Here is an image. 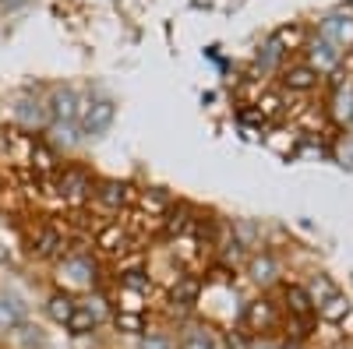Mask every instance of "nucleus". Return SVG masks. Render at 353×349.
Returning <instances> with one entry per match:
<instances>
[{
    "instance_id": "27",
    "label": "nucleus",
    "mask_w": 353,
    "mask_h": 349,
    "mask_svg": "<svg viewBox=\"0 0 353 349\" xmlns=\"http://www.w3.org/2000/svg\"><path fill=\"white\" fill-rule=\"evenodd\" d=\"M103 304H106L103 297H92V300H85V310L92 314L96 321H103V317H106V307H103Z\"/></svg>"
},
{
    "instance_id": "18",
    "label": "nucleus",
    "mask_w": 353,
    "mask_h": 349,
    "mask_svg": "<svg viewBox=\"0 0 353 349\" xmlns=\"http://www.w3.org/2000/svg\"><path fill=\"white\" fill-rule=\"evenodd\" d=\"M121 289H134V293H149V289H152V279L145 275L141 268H131V272H121Z\"/></svg>"
},
{
    "instance_id": "25",
    "label": "nucleus",
    "mask_w": 353,
    "mask_h": 349,
    "mask_svg": "<svg viewBox=\"0 0 353 349\" xmlns=\"http://www.w3.org/2000/svg\"><path fill=\"white\" fill-rule=\"evenodd\" d=\"M121 300H124V310L128 314H141V300H145V293H134V289H121Z\"/></svg>"
},
{
    "instance_id": "5",
    "label": "nucleus",
    "mask_w": 353,
    "mask_h": 349,
    "mask_svg": "<svg viewBox=\"0 0 353 349\" xmlns=\"http://www.w3.org/2000/svg\"><path fill=\"white\" fill-rule=\"evenodd\" d=\"M25 321V307L18 297L11 293H0V332H11V328H21Z\"/></svg>"
},
{
    "instance_id": "28",
    "label": "nucleus",
    "mask_w": 353,
    "mask_h": 349,
    "mask_svg": "<svg viewBox=\"0 0 353 349\" xmlns=\"http://www.w3.org/2000/svg\"><path fill=\"white\" fill-rule=\"evenodd\" d=\"M141 349H170V339H163V335H145V339H141Z\"/></svg>"
},
{
    "instance_id": "17",
    "label": "nucleus",
    "mask_w": 353,
    "mask_h": 349,
    "mask_svg": "<svg viewBox=\"0 0 353 349\" xmlns=\"http://www.w3.org/2000/svg\"><path fill=\"white\" fill-rule=\"evenodd\" d=\"M113 325H117V332H128V335H141V332H145V317H141V314H128V310H117Z\"/></svg>"
},
{
    "instance_id": "31",
    "label": "nucleus",
    "mask_w": 353,
    "mask_h": 349,
    "mask_svg": "<svg viewBox=\"0 0 353 349\" xmlns=\"http://www.w3.org/2000/svg\"><path fill=\"white\" fill-rule=\"evenodd\" d=\"M350 120H353V116H350Z\"/></svg>"
},
{
    "instance_id": "11",
    "label": "nucleus",
    "mask_w": 353,
    "mask_h": 349,
    "mask_svg": "<svg viewBox=\"0 0 353 349\" xmlns=\"http://www.w3.org/2000/svg\"><path fill=\"white\" fill-rule=\"evenodd\" d=\"M68 275V282H74V286H88L92 282V265H88L85 257H68L64 261V268H61V279Z\"/></svg>"
},
{
    "instance_id": "14",
    "label": "nucleus",
    "mask_w": 353,
    "mask_h": 349,
    "mask_svg": "<svg viewBox=\"0 0 353 349\" xmlns=\"http://www.w3.org/2000/svg\"><path fill=\"white\" fill-rule=\"evenodd\" d=\"M46 116H50L46 103H32V99H25V103L18 106V120H21V124H28V127L46 124Z\"/></svg>"
},
{
    "instance_id": "8",
    "label": "nucleus",
    "mask_w": 353,
    "mask_h": 349,
    "mask_svg": "<svg viewBox=\"0 0 353 349\" xmlns=\"http://www.w3.org/2000/svg\"><path fill=\"white\" fill-rule=\"evenodd\" d=\"M311 64H314L318 71L336 67V64H339V46L329 43V39H318V43L311 46Z\"/></svg>"
},
{
    "instance_id": "30",
    "label": "nucleus",
    "mask_w": 353,
    "mask_h": 349,
    "mask_svg": "<svg viewBox=\"0 0 353 349\" xmlns=\"http://www.w3.org/2000/svg\"><path fill=\"white\" fill-rule=\"evenodd\" d=\"M254 349H272V346H254Z\"/></svg>"
},
{
    "instance_id": "2",
    "label": "nucleus",
    "mask_w": 353,
    "mask_h": 349,
    "mask_svg": "<svg viewBox=\"0 0 353 349\" xmlns=\"http://www.w3.org/2000/svg\"><path fill=\"white\" fill-rule=\"evenodd\" d=\"M46 109H50V116H53L57 124H78L81 99H78V92H74V89H57V92L50 96Z\"/></svg>"
},
{
    "instance_id": "6",
    "label": "nucleus",
    "mask_w": 353,
    "mask_h": 349,
    "mask_svg": "<svg viewBox=\"0 0 353 349\" xmlns=\"http://www.w3.org/2000/svg\"><path fill=\"white\" fill-rule=\"evenodd\" d=\"M272 321H276V310H272V304H269V300H254V304H248L244 325H248L251 332H265V328H272Z\"/></svg>"
},
{
    "instance_id": "7",
    "label": "nucleus",
    "mask_w": 353,
    "mask_h": 349,
    "mask_svg": "<svg viewBox=\"0 0 353 349\" xmlns=\"http://www.w3.org/2000/svg\"><path fill=\"white\" fill-rule=\"evenodd\" d=\"M106 209H121V205H128V198H131V187L128 184H121V180H106V184H99V191H92Z\"/></svg>"
},
{
    "instance_id": "19",
    "label": "nucleus",
    "mask_w": 353,
    "mask_h": 349,
    "mask_svg": "<svg viewBox=\"0 0 353 349\" xmlns=\"http://www.w3.org/2000/svg\"><path fill=\"white\" fill-rule=\"evenodd\" d=\"M194 297H198V282L194 279H181L173 286V304L188 307V304H194Z\"/></svg>"
},
{
    "instance_id": "16",
    "label": "nucleus",
    "mask_w": 353,
    "mask_h": 349,
    "mask_svg": "<svg viewBox=\"0 0 353 349\" xmlns=\"http://www.w3.org/2000/svg\"><path fill=\"white\" fill-rule=\"evenodd\" d=\"M318 310H321V317H325V321H343V317L350 314V300L336 293V297H329L325 304H321Z\"/></svg>"
},
{
    "instance_id": "10",
    "label": "nucleus",
    "mask_w": 353,
    "mask_h": 349,
    "mask_svg": "<svg viewBox=\"0 0 353 349\" xmlns=\"http://www.w3.org/2000/svg\"><path fill=\"white\" fill-rule=\"evenodd\" d=\"M61 247H64V240H61V233H57V229H39L36 240H32V254L36 257H53Z\"/></svg>"
},
{
    "instance_id": "1",
    "label": "nucleus",
    "mask_w": 353,
    "mask_h": 349,
    "mask_svg": "<svg viewBox=\"0 0 353 349\" xmlns=\"http://www.w3.org/2000/svg\"><path fill=\"white\" fill-rule=\"evenodd\" d=\"M113 116H117V103H113V99H88V103H81L78 127H81L88 138H96V134L110 131Z\"/></svg>"
},
{
    "instance_id": "23",
    "label": "nucleus",
    "mask_w": 353,
    "mask_h": 349,
    "mask_svg": "<svg viewBox=\"0 0 353 349\" xmlns=\"http://www.w3.org/2000/svg\"><path fill=\"white\" fill-rule=\"evenodd\" d=\"M141 205L149 209V212H166V209H170V198H166L163 191H145V194H141Z\"/></svg>"
},
{
    "instance_id": "24",
    "label": "nucleus",
    "mask_w": 353,
    "mask_h": 349,
    "mask_svg": "<svg viewBox=\"0 0 353 349\" xmlns=\"http://www.w3.org/2000/svg\"><path fill=\"white\" fill-rule=\"evenodd\" d=\"M251 275H254L258 282H269V279L276 275V265H272V257H254V261H251Z\"/></svg>"
},
{
    "instance_id": "20",
    "label": "nucleus",
    "mask_w": 353,
    "mask_h": 349,
    "mask_svg": "<svg viewBox=\"0 0 353 349\" xmlns=\"http://www.w3.org/2000/svg\"><path fill=\"white\" fill-rule=\"evenodd\" d=\"M50 134H53V141L57 145H74L78 141V124H50Z\"/></svg>"
},
{
    "instance_id": "22",
    "label": "nucleus",
    "mask_w": 353,
    "mask_h": 349,
    "mask_svg": "<svg viewBox=\"0 0 353 349\" xmlns=\"http://www.w3.org/2000/svg\"><path fill=\"white\" fill-rule=\"evenodd\" d=\"M32 166L43 169V173L53 169V152L46 149V145H39V141H32Z\"/></svg>"
},
{
    "instance_id": "3",
    "label": "nucleus",
    "mask_w": 353,
    "mask_h": 349,
    "mask_svg": "<svg viewBox=\"0 0 353 349\" xmlns=\"http://www.w3.org/2000/svg\"><path fill=\"white\" fill-rule=\"evenodd\" d=\"M61 198L71 201V205H81L85 198H92V177L81 169H68L61 177Z\"/></svg>"
},
{
    "instance_id": "12",
    "label": "nucleus",
    "mask_w": 353,
    "mask_h": 349,
    "mask_svg": "<svg viewBox=\"0 0 353 349\" xmlns=\"http://www.w3.org/2000/svg\"><path fill=\"white\" fill-rule=\"evenodd\" d=\"M286 85L293 92H307V89H314L318 85V71L314 67H290L286 71Z\"/></svg>"
},
{
    "instance_id": "26",
    "label": "nucleus",
    "mask_w": 353,
    "mask_h": 349,
    "mask_svg": "<svg viewBox=\"0 0 353 349\" xmlns=\"http://www.w3.org/2000/svg\"><path fill=\"white\" fill-rule=\"evenodd\" d=\"M184 349H212V339L205 335L201 328H194V332H188V339H184Z\"/></svg>"
},
{
    "instance_id": "4",
    "label": "nucleus",
    "mask_w": 353,
    "mask_h": 349,
    "mask_svg": "<svg viewBox=\"0 0 353 349\" xmlns=\"http://www.w3.org/2000/svg\"><path fill=\"white\" fill-rule=\"evenodd\" d=\"M96 247L106 251V254H124V251L131 247V237H128V229H124L121 222H110L99 237H96Z\"/></svg>"
},
{
    "instance_id": "29",
    "label": "nucleus",
    "mask_w": 353,
    "mask_h": 349,
    "mask_svg": "<svg viewBox=\"0 0 353 349\" xmlns=\"http://www.w3.org/2000/svg\"><path fill=\"white\" fill-rule=\"evenodd\" d=\"M283 349H301V346H297V342H290V346H283Z\"/></svg>"
},
{
    "instance_id": "9",
    "label": "nucleus",
    "mask_w": 353,
    "mask_h": 349,
    "mask_svg": "<svg viewBox=\"0 0 353 349\" xmlns=\"http://www.w3.org/2000/svg\"><path fill=\"white\" fill-rule=\"evenodd\" d=\"M321 39H329V43H350L353 39V21L350 18H329L325 25H321Z\"/></svg>"
},
{
    "instance_id": "13",
    "label": "nucleus",
    "mask_w": 353,
    "mask_h": 349,
    "mask_svg": "<svg viewBox=\"0 0 353 349\" xmlns=\"http://www.w3.org/2000/svg\"><path fill=\"white\" fill-rule=\"evenodd\" d=\"M46 310H50V317L57 325H68V317L78 310V304L68 297V293H57V297H50V304H46Z\"/></svg>"
},
{
    "instance_id": "15",
    "label": "nucleus",
    "mask_w": 353,
    "mask_h": 349,
    "mask_svg": "<svg viewBox=\"0 0 353 349\" xmlns=\"http://www.w3.org/2000/svg\"><path fill=\"white\" fill-rule=\"evenodd\" d=\"M96 325H99L96 317L88 314L85 307H78V310L68 317V325H64V328H68V332H74V335H88V332H96Z\"/></svg>"
},
{
    "instance_id": "21",
    "label": "nucleus",
    "mask_w": 353,
    "mask_h": 349,
    "mask_svg": "<svg viewBox=\"0 0 353 349\" xmlns=\"http://www.w3.org/2000/svg\"><path fill=\"white\" fill-rule=\"evenodd\" d=\"M286 300H290L293 314H301V317L311 310V297L304 293V289H297V286H290V289H286Z\"/></svg>"
}]
</instances>
